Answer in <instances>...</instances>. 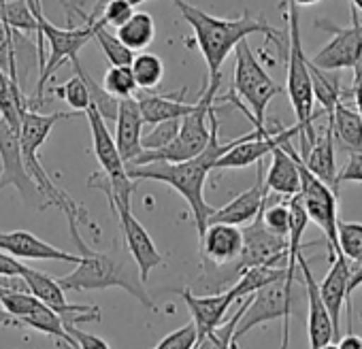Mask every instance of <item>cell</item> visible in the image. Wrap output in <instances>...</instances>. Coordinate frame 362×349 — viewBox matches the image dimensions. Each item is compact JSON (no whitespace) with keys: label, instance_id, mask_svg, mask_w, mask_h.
<instances>
[{"label":"cell","instance_id":"6da1fadb","mask_svg":"<svg viewBox=\"0 0 362 349\" xmlns=\"http://www.w3.org/2000/svg\"><path fill=\"white\" fill-rule=\"evenodd\" d=\"M209 143L207 147L192 160L179 162V164H170V162H151V164H143V166H126V172L132 182H160L170 186L177 194L184 196V201L190 205L192 211V220L197 224V232L199 239H203L209 218L214 215V207L205 201V184L209 172L214 170L216 162L230 151L239 141H220V119L216 115V107L209 111Z\"/></svg>","mask_w":362,"mask_h":349},{"label":"cell","instance_id":"7a4b0ae2","mask_svg":"<svg viewBox=\"0 0 362 349\" xmlns=\"http://www.w3.org/2000/svg\"><path fill=\"white\" fill-rule=\"evenodd\" d=\"M170 3L177 7L181 18L188 22L194 32V43L199 45L207 62V83H222V66L226 58L250 35H264V39L275 43L281 56H286L288 43L284 41L281 32L269 26L262 18L250 16V11H245L237 20H224L205 13L203 9L190 5L188 0H170Z\"/></svg>","mask_w":362,"mask_h":349},{"label":"cell","instance_id":"3957f363","mask_svg":"<svg viewBox=\"0 0 362 349\" xmlns=\"http://www.w3.org/2000/svg\"><path fill=\"white\" fill-rule=\"evenodd\" d=\"M286 9L288 20V47H286V62H288V79H286V92L290 96V105L296 115V128L300 136V151L298 155L305 158L311 145L315 143V111H313V88H311V75H309V58L305 56L303 41H300V13L298 7L292 5L290 0L281 5Z\"/></svg>","mask_w":362,"mask_h":349},{"label":"cell","instance_id":"277c9868","mask_svg":"<svg viewBox=\"0 0 362 349\" xmlns=\"http://www.w3.org/2000/svg\"><path fill=\"white\" fill-rule=\"evenodd\" d=\"M35 20H37V49H39V60H41V71H39V83L35 90V96H28L30 109L37 111L45 100V88L58 73V69L64 62H73L79 58V52L94 39V24H86L81 28H58L54 26L45 13H43V3L41 0H26Z\"/></svg>","mask_w":362,"mask_h":349},{"label":"cell","instance_id":"5b68a950","mask_svg":"<svg viewBox=\"0 0 362 349\" xmlns=\"http://www.w3.org/2000/svg\"><path fill=\"white\" fill-rule=\"evenodd\" d=\"M284 88L271 79L260 60L254 56L247 39L235 47V75L233 90L226 94V102H233L245 117L254 124L256 130L267 128V107L271 100L281 94Z\"/></svg>","mask_w":362,"mask_h":349},{"label":"cell","instance_id":"8992f818","mask_svg":"<svg viewBox=\"0 0 362 349\" xmlns=\"http://www.w3.org/2000/svg\"><path fill=\"white\" fill-rule=\"evenodd\" d=\"M64 292H90V290H107V288H122L130 296H134L143 307L149 311H158L156 302L151 300L149 292L145 290L139 271H132L128 262L115 260L107 254L92 252L83 256L81 262L75 266L73 273L58 279Z\"/></svg>","mask_w":362,"mask_h":349},{"label":"cell","instance_id":"52a82bcc","mask_svg":"<svg viewBox=\"0 0 362 349\" xmlns=\"http://www.w3.org/2000/svg\"><path fill=\"white\" fill-rule=\"evenodd\" d=\"M222 83H207L205 81V90L201 94V98L197 100V109L181 117V126L177 136L158 151H143L136 160H132L126 166H143V164H151V162H170V164H179L197 158L209 143V111L216 107V96L220 92Z\"/></svg>","mask_w":362,"mask_h":349},{"label":"cell","instance_id":"ba28073f","mask_svg":"<svg viewBox=\"0 0 362 349\" xmlns=\"http://www.w3.org/2000/svg\"><path fill=\"white\" fill-rule=\"evenodd\" d=\"M284 149L294 158L296 166H298V177H300V190L298 196L303 201V207L307 211L309 222H313L326 237V245H328V254L330 260L339 254V245H337V194L332 188H328L326 184H322L315 174H311L303 162V158L298 155V149H294L292 141L284 143Z\"/></svg>","mask_w":362,"mask_h":349},{"label":"cell","instance_id":"9c48e42d","mask_svg":"<svg viewBox=\"0 0 362 349\" xmlns=\"http://www.w3.org/2000/svg\"><path fill=\"white\" fill-rule=\"evenodd\" d=\"M290 315H292V292L286 288V281L281 279L250 296V304L245 307L235 328L233 341L237 343L241 336H245L250 330H254L260 324L284 319L281 349H290Z\"/></svg>","mask_w":362,"mask_h":349},{"label":"cell","instance_id":"30bf717a","mask_svg":"<svg viewBox=\"0 0 362 349\" xmlns=\"http://www.w3.org/2000/svg\"><path fill=\"white\" fill-rule=\"evenodd\" d=\"M26 285V290L37 298L41 300L45 307H49L60 319H62V326L64 324H83V321H100L103 315H100V309L96 304H77V302H69L66 296H64V290L60 288L58 279L43 273V271H37L33 266H24V273L20 277Z\"/></svg>","mask_w":362,"mask_h":349},{"label":"cell","instance_id":"8fae6325","mask_svg":"<svg viewBox=\"0 0 362 349\" xmlns=\"http://www.w3.org/2000/svg\"><path fill=\"white\" fill-rule=\"evenodd\" d=\"M320 26H328L332 32V39L313 56L309 62L322 71H343V69H356L362 62V20L360 13L351 7L349 26L345 28H332L326 22H317Z\"/></svg>","mask_w":362,"mask_h":349},{"label":"cell","instance_id":"7c38bea8","mask_svg":"<svg viewBox=\"0 0 362 349\" xmlns=\"http://www.w3.org/2000/svg\"><path fill=\"white\" fill-rule=\"evenodd\" d=\"M9 186H13L28 205H37L43 211V199L22 158L20 134L5 119H0V192Z\"/></svg>","mask_w":362,"mask_h":349},{"label":"cell","instance_id":"4fadbf2b","mask_svg":"<svg viewBox=\"0 0 362 349\" xmlns=\"http://www.w3.org/2000/svg\"><path fill=\"white\" fill-rule=\"evenodd\" d=\"M109 207L115 211V215L119 220V230L124 235L126 249L132 256V262L139 271L141 281L145 283L149 279V273L162 264V254L158 252V247H156L153 239L149 237V232L145 230V226L134 218L132 205L109 201Z\"/></svg>","mask_w":362,"mask_h":349},{"label":"cell","instance_id":"5bb4252c","mask_svg":"<svg viewBox=\"0 0 362 349\" xmlns=\"http://www.w3.org/2000/svg\"><path fill=\"white\" fill-rule=\"evenodd\" d=\"M267 201H269V192L264 188V164L258 162V179H256V184L250 190L235 196L228 205L216 209L214 215L209 218V224H228V226H237V228L245 226V224H250V222H254L258 218V213L264 209Z\"/></svg>","mask_w":362,"mask_h":349},{"label":"cell","instance_id":"9a60e30c","mask_svg":"<svg viewBox=\"0 0 362 349\" xmlns=\"http://www.w3.org/2000/svg\"><path fill=\"white\" fill-rule=\"evenodd\" d=\"M179 296L186 302L192 315V324L197 328L199 341L211 334L216 328H220L228 319V309L235 302L228 290L220 294H211V296H197L190 288H184V290H179Z\"/></svg>","mask_w":362,"mask_h":349},{"label":"cell","instance_id":"2e32d148","mask_svg":"<svg viewBox=\"0 0 362 349\" xmlns=\"http://www.w3.org/2000/svg\"><path fill=\"white\" fill-rule=\"evenodd\" d=\"M81 117V113L77 111H56L49 115H43L39 111L26 109L20 115V147H22V158L24 164L30 166L39 160V149L43 147V143L47 141L49 132L54 130V126L62 119H75Z\"/></svg>","mask_w":362,"mask_h":349},{"label":"cell","instance_id":"e0dca14e","mask_svg":"<svg viewBox=\"0 0 362 349\" xmlns=\"http://www.w3.org/2000/svg\"><path fill=\"white\" fill-rule=\"evenodd\" d=\"M0 252L13 256L16 260H54V262H69L79 264L81 256L58 249L37 235L28 230H13V232H0Z\"/></svg>","mask_w":362,"mask_h":349},{"label":"cell","instance_id":"ac0fdd59","mask_svg":"<svg viewBox=\"0 0 362 349\" xmlns=\"http://www.w3.org/2000/svg\"><path fill=\"white\" fill-rule=\"evenodd\" d=\"M303 273V283L307 290V304H309V315H307V334H309V349H320L326 343L337 341L334 338V328H332V319L322 302L320 296V288L317 281L309 268V262L303 258V254L298 256V264H296Z\"/></svg>","mask_w":362,"mask_h":349},{"label":"cell","instance_id":"d6986e66","mask_svg":"<svg viewBox=\"0 0 362 349\" xmlns=\"http://www.w3.org/2000/svg\"><path fill=\"white\" fill-rule=\"evenodd\" d=\"M241 249H243V232L237 226L209 224L201 239L203 260L214 266L233 264L239 258Z\"/></svg>","mask_w":362,"mask_h":349},{"label":"cell","instance_id":"ffe728a7","mask_svg":"<svg viewBox=\"0 0 362 349\" xmlns=\"http://www.w3.org/2000/svg\"><path fill=\"white\" fill-rule=\"evenodd\" d=\"M141 132H143V117L141 109L134 98L119 100L117 117H115V147L124 164H130L143 153L141 147Z\"/></svg>","mask_w":362,"mask_h":349},{"label":"cell","instance_id":"44dd1931","mask_svg":"<svg viewBox=\"0 0 362 349\" xmlns=\"http://www.w3.org/2000/svg\"><path fill=\"white\" fill-rule=\"evenodd\" d=\"M330 271L326 273L324 281L317 285L320 288V296H322V302L332 319V328H334V338H339V324H341V309H343V302L347 300V283H349V277H351V266L349 262L343 258V254L339 252L332 260H330ZM347 309L351 311L349 302H347Z\"/></svg>","mask_w":362,"mask_h":349},{"label":"cell","instance_id":"7402d4cb","mask_svg":"<svg viewBox=\"0 0 362 349\" xmlns=\"http://www.w3.org/2000/svg\"><path fill=\"white\" fill-rule=\"evenodd\" d=\"M186 88H181L175 94H151V92H141L134 100L141 109L143 124L156 126L160 122L168 119H181L190 115L197 109V102H186Z\"/></svg>","mask_w":362,"mask_h":349},{"label":"cell","instance_id":"603a6c76","mask_svg":"<svg viewBox=\"0 0 362 349\" xmlns=\"http://www.w3.org/2000/svg\"><path fill=\"white\" fill-rule=\"evenodd\" d=\"M271 166L264 174V188L267 192H275L279 196L292 199L300 190V177H298V166L294 158L284 149V145L275 147L271 151Z\"/></svg>","mask_w":362,"mask_h":349},{"label":"cell","instance_id":"cb8c5ba5","mask_svg":"<svg viewBox=\"0 0 362 349\" xmlns=\"http://www.w3.org/2000/svg\"><path fill=\"white\" fill-rule=\"evenodd\" d=\"M307 170L326 184L328 188H337V160H334V136L330 124L324 130V136L315 138L307 155L303 158Z\"/></svg>","mask_w":362,"mask_h":349},{"label":"cell","instance_id":"d4e9b609","mask_svg":"<svg viewBox=\"0 0 362 349\" xmlns=\"http://www.w3.org/2000/svg\"><path fill=\"white\" fill-rule=\"evenodd\" d=\"M334 141L349 153H362V117L356 109L343 105V100L334 107L328 117Z\"/></svg>","mask_w":362,"mask_h":349},{"label":"cell","instance_id":"484cf974","mask_svg":"<svg viewBox=\"0 0 362 349\" xmlns=\"http://www.w3.org/2000/svg\"><path fill=\"white\" fill-rule=\"evenodd\" d=\"M0 324L3 326H20V328H30V330H37V332H43L47 336H54L56 341H64V343H71L73 345V338L64 332V326H62V319L49 309L45 307L41 300L37 302V307L22 315V317H7L3 311H0Z\"/></svg>","mask_w":362,"mask_h":349},{"label":"cell","instance_id":"4316f807","mask_svg":"<svg viewBox=\"0 0 362 349\" xmlns=\"http://www.w3.org/2000/svg\"><path fill=\"white\" fill-rule=\"evenodd\" d=\"M115 37L126 45L132 54L143 52L156 37V22L147 11H134L115 32Z\"/></svg>","mask_w":362,"mask_h":349},{"label":"cell","instance_id":"83f0119b","mask_svg":"<svg viewBox=\"0 0 362 349\" xmlns=\"http://www.w3.org/2000/svg\"><path fill=\"white\" fill-rule=\"evenodd\" d=\"M281 279H286V266H252L239 275V279L233 283V288H228V292L237 302L243 296H252L258 290Z\"/></svg>","mask_w":362,"mask_h":349},{"label":"cell","instance_id":"f1b7e54d","mask_svg":"<svg viewBox=\"0 0 362 349\" xmlns=\"http://www.w3.org/2000/svg\"><path fill=\"white\" fill-rule=\"evenodd\" d=\"M309 75H311V88H313V100L322 105V111L330 117L334 107L343 100V88L341 77L332 71H322L309 62Z\"/></svg>","mask_w":362,"mask_h":349},{"label":"cell","instance_id":"f546056e","mask_svg":"<svg viewBox=\"0 0 362 349\" xmlns=\"http://www.w3.org/2000/svg\"><path fill=\"white\" fill-rule=\"evenodd\" d=\"M73 69H75V75L86 83V88H88V94H90V107H94L96 111H98V115L105 119V122H115V117H117V107H119V100L117 98H113L100 83H96L90 75H88V71L81 66V62H79V58H75L73 62Z\"/></svg>","mask_w":362,"mask_h":349},{"label":"cell","instance_id":"4dcf8cb0","mask_svg":"<svg viewBox=\"0 0 362 349\" xmlns=\"http://www.w3.org/2000/svg\"><path fill=\"white\" fill-rule=\"evenodd\" d=\"M130 73L134 77L136 88L143 92H149L160 85V81L164 77V62L156 54L139 52V54H134V58L130 62Z\"/></svg>","mask_w":362,"mask_h":349},{"label":"cell","instance_id":"1f68e13d","mask_svg":"<svg viewBox=\"0 0 362 349\" xmlns=\"http://www.w3.org/2000/svg\"><path fill=\"white\" fill-rule=\"evenodd\" d=\"M94 41L100 45V49L111 66H130L134 54L126 45H122V41L115 35H111L100 20L94 22Z\"/></svg>","mask_w":362,"mask_h":349},{"label":"cell","instance_id":"d6a6232c","mask_svg":"<svg viewBox=\"0 0 362 349\" xmlns=\"http://www.w3.org/2000/svg\"><path fill=\"white\" fill-rule=\"evenodd\" d=\"M337 245L343 258L358 266L362 262V224L337 222Z\"/></svg>","mask_w":362,"mask_h":349},{"label":"cell","instance_id":"836d02e7","mask_svg":"<svg viewBox=\"0 0 362 349\" xmlns=\"http://www.w3.org/2000/svg\"><path fill=\"white\" fill-rule=\"evenodd\" d=\"M247 304H250V296H247V300L241 302V307H239V311H237L235 315H230V317H228L220 328H216L211 334H207L205 338H201V341L197 343L194 349H230L233 345H237V343L233 341V334H235V328H237V324H239V319H241V315H243V311H245Z\"/></svg>","mask_w":362,"mask_h":349},{"label":"cell","instance_id":"e575fe53","mask_svg":"<svg viewBox=\"0 0 362 349\" xmlns=\"http://www.w3.org/2000/svg\"><path fill=\"white\" fill-rule=\"evenodd\" d=\"M103 88L117 100L134 98V92L139 90L130 73V66H109L103 79Z\"/></svg>","mask_w":362,"mask_h":349},{"label":"cell","instance_id":"d590c367","mask_svg":"<svg viewBox=\"0 0 362 349\" xmlns=\"http://www.w3.org/2000/svg\"><path fill=\"white\" fill-rule=\"evenodd\" d=\"M132 13H134V7L130 3H126V0H107V5L105 3L96 5L94 13L88 16L86 24H94L96 20H100L105 26L119 28Z\"/></svg>","mask_w":362,"mask_h":349},{"label":"cell","instance_id":"8d00e7d4","mask_svg":"<svg viewBox=\"0 0 362 349\" xmlns=\"http://www.w3.org/2000/svg\"><path fill=\"white\" fill-rule=\"evenodd\" d=\"M52 92H54L58 98H62V100H64L73 111H77V113H86V109L90 107L88 88H86V83H83L77 75L71 77L66 83L52 88Z\"/></svg>","mask_w":362,"mask_h":349},{"label":"cell","instance_id":"74e56055","mask_svg":"<svg viewBox=\"0 0 362 349\" xmlns=\"http://www.w3.org/2000/svg\"><path fill=\"white\" fill-rule=\"evenodd\" d=\"M181 119H168V122H160L151 128V132H147L145 136H141V147L143 151H158L164 149L179 132Z\"/></svg>","mask_w":362,"mask_h":349},{"label":"cell","instance_id":"f35d334b","mask_svg":"<svg viewBox=\"0 0 362 349\" xmlns=\"http://www.w3.org/2000/svg\"><path fill=\"white\" fill-rule=\"evenodd\" d=\"M262 224L267 226L269 232L288 239V230H290V209L288 203H279V205H271L262 209Z\"/></svg>","mask_w":362,"mask_h":349},{"label":"cell","instance_id":"ab89813d","mask_svg":"<svg viewBox=\"0 0 362 349\" xmlns=\"http://www.w3.org/2000/svg\"><path fill=\"white\" fill-rule=\"evenodd\" d=\"M199 343V334L192 321H188L186 326H181L177 330H173L170 334H166L153 349H194Z\"/></svg>","mask_w":362,"mask_h":349},{"label":"cell","instance_id":"60d3db41","mask_svg":"<svg viewBox=\"0 0 362 349\" xmlns=\"http://www.w3.org/2000/svg\"><path fill=\"white\" fill-rule=\"evenodd\" d=\"M64 332L73 338V347L75 349H111L105 338H100L96 334H90V332H83L75 324H64Z\"/></svg>","mask_w":362,"mask_h":349},{"label":"cell","instance_id":"b9f144b4","mask_svg":"<svg viewBox=\"0 0 362 349\" xmlns=\"http://www.w3.org/2000/svg\"><path fill=\"white\" fill-rule=\"evenodd\" d=\"M339 184H362V153H351L345 168L337 174Z\"/></svg>","mask_w":362,"mask_h":349},{"label":"cell","instance_id":"7bdbcfd3","mask_svg":"<svg viewBox=\"0 0 362 349\" xmlns=\"http://www.w3.org/2000/svg\"><path fill=\"white\" fill-rule=\"evenodd\" d=\"M88 3H90V0H60L62 9L66 11L69 28H71V24H73V20H75V18H81L83 22L88 20V16L83 13V7H86Z\"/></svg>","mask_w":362,"mask_h":349},{"label":"cell","instance_id":"ee69618b","mask_svg":"<svg viewBox=\"0 0 362 349\" xmlns=\"http://www.w3.org/2000/svg\"><path fill=\"white\" fill-rule=\"evenodd\" d=\"M354 102H356V111L362 117V62L354 69V83H351V92Z\"/></svg>","mask_w":362,"mask_h":349},{"label":"cell","instance_id":"f6af8a7d","mask_svg":"<svg viewBox=\"0 0 362 349\" xmlns=\"http://www.w3.org/2000/svg\"><path fill=\"white\" fill-rule=\"evenodd\" d=\"M360 285H362V262L356 268H351V277H349V283H347V302H349V307H351V292L358 290Z\"/></svg>","mask_w":362,"mask_h":349},{"label":"cell","instance_id":"bcb514c9","mask_svg":"<svg viewBox=\"0 0 362 349\" xmlns=\"http://www.w3.org/2000/svg\"><path fill=\"white\" fill-rule=\"evenodd\" d=\"M339 349H362V338L358 334H345L339 343H337Z\"/></svg>","mask_w":362,"mask_h":349},{"label":"cell","instance_id":"7dc6e473","mask_svg":"<svg viewBox=\"0 0 362 349\" xmlns=\"http://www.w3.org/2000/svg\"><path fill=\"white\" fill-rule=\"evenodd\" d=\"M292 5H296V7H311V5H317V3H322V0H290Z\"/></svg>","mask_w":362,"mask_h":349},{"label":"cell","instance_id":"c3c4849f","mask_svg":"<svg viewBox=\"0 0 362 349\" xmlns=\"http://www.w3.org/2000/svg\"><path fill=\"white\" fill-rule=\"evenodd\" d=\"M349 3L354 5V9H356L358 13H362V0H349Z\"/></svg>","mask_w":362,"mask_h":349},{"label":"cell","instance_id":"681fc988","mask_svg":"<svg viewBox=\"0 0 362 349\" xmlns=\"http://www.w3.org/2000/svg\"><path fill=\"white\" fill-rule=\"evenodd\" d=\"M320 349H339V347H337V343L332 341V343H326V345H322Z\"/></svg>","mask_w":362,"mask_h":349},{"label":"cell","instance_id":"f907efd6","mask_svg":"<svg viewBox=\"0 0 362 349\" xmlns=\"http://www.w3.org/2000/svg\"><path fill=\"white\" fill-rule=\"evenodd\" d=\"M58 345H60V349H75L73 345H69V343H64V341H58Z\"/></svg>","mask_w":362,"mask_h":349},{"label":"cell","instance_id":"816d5d0a","mask_svg":"<svg viewBox=\"0 0 362 349\" xmlns=\"http://www.w3.org/2000/svg\"><path fill=\"white\" fill-rule=\"evenodd\" d=\"M126 3H130L132 7H136V5H141V3H145V0H126Z\"/></svg>","mask_w":362,"mask_h":349},{"label":"cell","instance_id":"f5cc1de1","mask_svg":"<svg viewBox=\"0 0 362 349\" xmlns=\"http://www.w3.org/2000/svg\"><path fill=\"white\" fill-rule=\"evenodd\" d=\"M7 292H9V290H7V288H3V285H0V298H3V296H5V294H7Z\"/></svg>","mask_w":362,"mask_h":349},{"label":"cell","instance_id":"db71d44e","mask_svg":"<svg viewBox=\"0 0 362 349\" xmlns=\"http://www.w3.org/2000/svg\"><path fill=\"white\" fill-rule=\"evenodd\" d=\"M230 349H237V345H233V347H230Z\"/></svg>","mask_w":362,"mask_h":349},{"label":"cell","instance_id":"11a10c76","mask_svg":"<svg viewBox=\"0 0 362 349\" xmlns=\"http://www.w3.org/2000/svg\"><path fill=\"white\" fill-rule=\"evenodd\" d=\"M360 321H362V313H360Z\"/></svg>","mask_w":362,"mask_h":349}]
</instances>
